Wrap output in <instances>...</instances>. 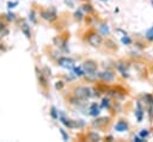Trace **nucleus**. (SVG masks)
Wrapping results in <instances>:
<instances>
[{"label": "nucleus", "mask_w": 153, "mask_h": 142, "mask_svg": "<svg viewBox=\"0 0 153 142\" xmlns=\"http://www.w3.org/2000/svg\"><path fill=\"white\" fill-rule=\"evenodd\" d=\"M73 94L80 99H89L93 96L92 90L87 86H75L73 90Z\"/></svg>", "instance_id": "obj_1"}, {"label": "nucleus", "mask_w": 153, "mask_h": 142, "mask_svg": "<svg viewBox=\"0 0 153 142\" xmlns=\"http://www.w3.org/2000/svg\"><path fill=\"white\" fill-rule=\"evenodd\" d=\"M102 42H103V38H102V36H101L99 33L94 32V31H91V32L87 35V43H89L90 45L97 48V47H99V45L102 44Z\"/></svg>", "instance_id": "obj_2"}, {"label": "nucleus", "mask_w": 153, "mask_h": 142, "mask_svg": "<svg viewBox=\"0 0 153 142\" xmlns=\"http://www.w3.org/2000/svg\"><path fill=\"white\" fill-rule=\"evenodd\" d=\"M40 17H41V18H43V19H46V21H48V22H54V21L57 19L56 11L53 7L48 9V10H41Z\"/></svg>", "instance_id": "obj_3"}, {"label": "nucleus", "mask_w": 153, "mask_h": 142, "mask_svg": "<svg viewBox=\"0 0 153 142\" xmlns=\"http://www.w3.org/2000/svg\"><path fill=\"white\" fill-rule=\"evenodd\" d=\"M59 121L64 124L65 127H67V128H69V129H75V128H79V127H83V126H84V123H78V122H75V121L68 119V118H66L64 115H60Z\"/></svg>", "instance_id": "obj_4"}, {"label": "nucleus", "mask_w": 153, "mask_h": 142, "mask_svg": "<svg viewBox=\"0 0 153 142\" xmlns=\"http://www.w3.org/2000/svg\"><path fill=\"white\" fill-rule=\"evenodd\" d=\"M83 68L86 74H92V73H96V70L98 68V65L93 60H86L83 65Z\"/></svg>", "instance_id": "obj_5"}, {"label": "nucleus", "mask_w": 153, "mask_h": 142, "mask_svg": "<svg viewBox=\"0 0 153 142\" xmlns=\"http://www.w3.org/2000/svg\"><path fill=\"white\" fill-rule=\"evenodd\" d=\"M109 123H110V117H98L92 122V126L98 129H102L105 128Z\"/></svg>", "instance_id": "obj_6"}, {"label": "nucleus", "mask_w": 153, "mask_h": 142, "mask_svg": "<svg viewBox=\"0 0 153 142\" xmlns=\"http://www.w3.org/2000/svg\"><path fill=\"white\" fill-rule=\"evenodd\" d=\"M36 74H37V80L40 82V85L43 88H47L48 87V77L44 74V72L38 69V67H36Z\"/></svg>", "instance_id": "obj_7"}, {"label": "nucleus", "mask_w": 153, "mask_h": 142, "mask_svg": "<svg viewBox=\"0 0 153 142\" xmlns=\"http://www.w3.org/2000/svg\"><path fill=\"white\" fill-rule=\"evenodd\" d=\"M98 78L101 80L105 81V82H110V81L114 80L115 74H114V72H111V70H104V72H102V73H98Z\"/></svg>", "instance_id": "obj_8"}, {"label": "nucleus", "mask_w": 153, "mask_h": 142, "mask_svg": "<svg viewBox=\"0 0 153 142\" xmlns=\"http://www.w3.org/2000/svg\"><path fill=\"white\" fill-rule=\"evenodd\" d=\"M57 65L61 67H66V68H72L74 65V60L62 56V58H59V60H57Z\"/></svg>", "instance_id": "obj_9"}, {"label": "nucleus", "mask_w": 153, "mask_h": 142, "mask_svg": "<svg viewBox=\"0 0 153 142\" xmlns=\"http://www.w3.org/2000/svg\"><path fill=\"white\" fill-rule=\"evenodd\" d=\"M144 115H145V110H144L142 105H141V102H138L137 103V110H135V117H137V119H138L139 123L142 121Z\"/></svg>", "instance_id": "obj_10"}, {"label": "nucleus", "mask_w": 153, "mask_h": 142, "mask_svg": "<svg viewBox=\"0 0 153 142\" xmlns=\"http://www.w3.org/2000/svg\"><path fill=\"white\" fill-rule=\"evenodd\" d=\"M129 128V124L127 121H120L116 123V126H115V130L119 131V133H123V131H127Z\"/></svg>", "instance_id": "obj_11"}, {"label": "nucleus", "mask_w": 153, "mask_h": 142, "mask_svg": "<svg viewBox=\"0 0 153 142\" xmlns=\"http://www.w3.org/2000/svg\"><path fill=\"white\" fill-rule=\"evenodd\" d=\"M21 26V30H22V32L25 35V37L28 38V40H30L31 38V31H30V26H29V24L25 22V21H23L22 19V24H19Z\"/></svg>", "instance_id": "obj_12"}, {"label": "nucleus", "mask_w": 153, "mask_h": 142, "mask_svg": "<svg viewBox=\"0 0 153 142\" xmlns=\"http://www.w3.org/2000/svg\"><path fill=\"white\" fill-rule=\"evenodd\" d=\"M99 112H101V109L97 103H93L91 106H90V111H89V115L92 116V117H97L99 116Z\"/></svg>", "instance_id": "obj_13"}, {"label": "nucleus", "mask_w": 153, "mask_h": 142, "mask_svg": "<svg viewBox=\"0 0 153 142\" xmlns=\"http://www.w3.org/2000/svg\"><path fill=\"white\" fill-rule=\"evenodd\" d=\"M116 68L122 73V75H123L124 78H128V77H129V75H128V72L126 70V65H124L122 61H119V62L116 63Z\"/></svg>", "instance_id": "obj_14"}, {"label": "nucleus", "mask_w": 153, "mask_h": 142, "mask_svg": "<svg viewBox=\"0 0 153 142\" xmlns=\"http://www.w3.org/2000/svg\"><path fill=\"white\" fill-rule=\"evenodd\" d=\"M87 140H90V141H101L102 137L97 134V131H90L87 134Z\"/></svg>", "instance_id": "obj_15"}, {"label": "nucleus", "mask_w": 153, "mask_h": 142, "mask_svg": "<svg viewBox=\"0 0 153 142\" xmlns=\"http://www.w3.org/2000/svg\"><path fill=\"white\" fill-rule=\"evenodd\" d=\"M142 98H144V102H145L148 106H153V96H152V94L145 93V94L142 96Z\"/></svg>", "instance_id": "obj_16"}, {"label": "nucleus", "mask_w": 153, "mask_h": 142, "mask_svg": "<svg viewBox=\"0 0 153 142\" xmlns=\"http://www.w3.org/2000/svg\"><path fill=\"white\" fill-rule=\"evenodd\" d=\"M111 100H110V98H108V97H104L103 99H102V104H101V108H107V109H110L111 108Z\"/></svg>", "instance_id": "obj_17"}, {"label": "nucleus", "mask_w": 153, "mask_h": 142, "mask_svg": "<svg viewBox=\"0 0 153 142\" xmlns=\"http://www.w3.org/2000/svg\"><path fill=\"white\" fill-rule=\"evenodd\" d=\"M74 74H75V77H83L86 73L83 67H74Z\"/></svg>", "instance_id": "obj_18"}, {"label": "nucleus", "mask_w": 153, "mask_h": 142, "mask_svg": "<svg viewBox=\"0 0 153 142\" xmlns=\"http://www.w3.org/2000/svg\"><path fill=\"white\" fill-rule=\"evenodd\" d=\"M145 37H146V40H147L148 42H153V26H152L149 30H147Z\"/></svg>", "instance_id": "obj_19"}, {"label": "nucleus", "mask_w": 153, "mask_h": 142, "mask_svg": "<svg viewBox=\"0 0 153 142\" xmlns=\"http://www.w3.org/2000/svg\"><path fill=\"white\" fill-rule=\"evenodd\" d=\"M50 116L54 118V119H59V114H57V110H56V108L55 106H51L50 108Z\"/></svg>", "instance_id": "obj_20"}, {"label": "nucleus", "mask_w": 153, "mask_h": 142, "mask_svg": "<svg viewBox=\"0 0 153 142\" xmlns=\"http://www.w3.org/2000/svg\"><path fill=\"white\" fill-rule=\"evenodd\" d=\"M29 19H30V22H31V23H34V24H36V23H37V19H36V12H35V10H31V11H30V13H29Z\"/></svg>", "instance_id": "obj_21"}, {"label": "nucleus", "mask_w": 153, "mask_h": 142, "mask_svg": "<svg viewBox=\"0 0 153 142\" xmlns=\"http://www.w3.org/2000/svg\"><path fill=\"white\" fill-rule=\"evenodd\" d=\"M99 30H101L104 35H110V30H109L108 25H105V24H102V25L99 26Z\"/></svg>", "instance_id": "obj_22"}, {"label": "nucleus", "mask_w": 153, "mask_h": 142, "mask_svg": "<svg viewBox=\"0 0 153 142\" xmlns=\"http://www.w3.org/2000/svg\"><path fill=\"white\" fill-rule=\"evenodd\" d=\"M6 18H7V21H16V14L14 13H12V12H7L6 13Z\"/></svg>", "instance_id": "obj_23"}, {"label": "nucleus", "mask_w": 153, "mask_h": 142, "mask_svg": "<svg viewBox=\"0 0 153 142\" xmlns=\"http://www.w3.org/2000/svg\"><path fill=\"white\" fill-rule=\"evenodd\" d=\"M83 10H84V11H86L87 13H92V12H93V9H92V7H91V5H89V4L84 5V6H83Z\"/></svg>", "instance_id": "obj_24"}, {"label": "nucleus", "mask_w": 153, "mask_h": 142, "mask_svg": "<svg viewBox=\"0 0 153 142\" xmlns=\"http://www.w3.org/2000/svg\"><path fill=\"white\" fill-rule=\"evenodd\" d=\"M74 17H75L76 21H82V19H83V13H82V11H76V12L74 13Z\"/></svg>", "instance_id": "obj_25"}, {"label": "nucleus", "mask_w": 153, "mask_h": 142, "mask_svg": "<svg viewBox=\"0 0 153 142\" xmlns=\"http://www.w3.org/2000/svg\"><path fill=\"white\" fill-rule=\"evenodd\" d=\"M65 86V84H64V81H56V84H55V87H56V90H61V88Z\"/></svg>", "instance_id": "obj_26"}, {"label": "nucleus", "mask_w": 153, "mask_h": 142, "mask_svg": "<svg viewBox=\"0 0 153 142\" xmlns=\"http://www.w3.org/2000/svg\"><path fill=\"white\" fill-rule=\"evenodd\" d=\"M122 43H124V44L129 45V44L132 43V40H130L128 36H126V37H123V38H122Z\"/></svg>", "instance_id": "obj_27"}, {"label": "nucleus", "mask_w": 153, "mask_h": 142, "mask_svg": "<svg viewBox=\"0 0 153 142\" xmlns=\"http://www.w3.org/2000/svg\"><path fill=\"white\" fill-rule=\"evenodd\" d=\"M18 5V1H9L7 3V7L9 9H13L14 6H17Z\"/></svg>", "instance_id": "obj_28"}, {"label": "nucleus", "mask_w": 153, "mask_h": 142, "mask_svg": "<svg viewBox=\"0 0 153 142\" xmlns=\"http://www.w3.org/2000/svg\"><path fill=\"white\" fill-rule=\"evenodd\" d=\"M148 135H149V133H148L147 129H142L141 133H140V136H141V137H147Z\"/></svg>", "instance_id": "obj_29"}, {"label": "nucleus", "mask_w": 153, "mask_h": 142, "mask_svg": "<svg viewBox=\"0 0 153 142\" xmlns=\"http://www.w3.org/2000/svg\"><path fill=\"white\" fill-rule=\"evenodd\" d=\"M60 133H61V135H62L64 140H68V135L66 134V131H65L64 129H60Z\"/></svg>", "instance_id": "obj_30"}, {"label": "nucleus", "mask_w": 153, "mask_h": 142, "mask_svg": "<svg viewBox=\"0 0 153 142\" xmlns=\"http://www.w3.org/2000/svg\"><path fill=\"white\" fill-rule=\"evenodd\" d=\"M103 1H105V0H103Z\"/></svg>", "instance_id": "obj_31"}]
</instances>
